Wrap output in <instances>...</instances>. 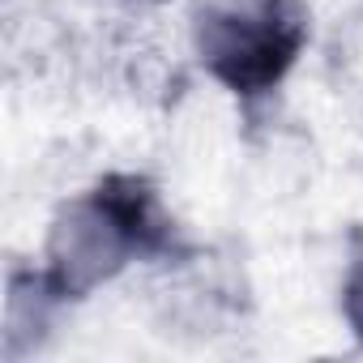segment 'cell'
<instances>
[{
	"mask_svg": "<svg viewBox=\"0 0 363 363\" xmlns=\"http://www.w3.org/2000/svg\"><path fill=\"white\" fill-rule=\"evenodd\" d=\"M193 252L179 235L154 179L107 171L90 189L56 206L43 240V274L65 303L90 299L137 261H175Z\"/></svg>",
	"mask_w": 363,
	"mask_h": 363,
	"instance_id": "6da1fadb",
	"label": "cell"
},
{
	"mask_svg": "<svg viewBox=\"0 0 363 363\" xmlns=\"http://www.w3.org/2000/svg\"><path fill=\"white\" fill-rule=\"evenodd\" d=\"M312 43L308 0H197L189 48L201 73L235 103L274 99Z\"/></svg>",
	"mask_w": 363,
	"mask_h": 363,
	"instance_id": "7a4b0ae2",
	"label": "cell"
},
{
	"mask_svg": "<svg viewBox=\"0 0 363 363\" xmlns=\"http://www.w3.org/2000/svg\"><path fill=\"white\" fill-rule=\"evenodd\" d=\"M240 286L201 248L167 261V282L158 286V325L162 333H223L240 316Z\"/></svg>",
	"mask_w": 363,
	"mask_h": 363,
	"instance_id": "3957f363",
	"label": "cell"
},
{
	"mask_svg": "<svg viewBox=\"0 0 363 363\" xmlns=\"http://www.w3.org/2000/svg\"><path fill=\"white\" fill-rule=\"evenodd\" d=\"M65 299L60 291L48 282L43 269L30 265H9V282H5V359L22 363L30 354H39L56 329Z\"/></svg>",
	"mask_w": 363,
	"mask_h": 363,
	"instance_id": "277c9868",
	"label": "cell"
},
{
	"mask_svg": "<svg viewBox=\"0 0 363 363\" xmlns=\"http://www.w3.org/2000/svg\"><path fill=\"white\" fill-rule=\"evenodd\" d=\"M337 312H342V325L350 329L354 346H363V227H354L350 244H346V265H342V286H337Z\"/></svg>",
	"mask_w": 363,
	"mask_h": 363,
	"instance_id": "5b68a950",
	"label": "cell"
},
{
	"mask_svg": "<svg viewBox=\"0 0 363 363\" xmlns=\"http://www.w3.org/2000/svg\"><path fill=\"white\" fill-rule=\"evenodd\" d=\"M128 5H137V9H154V5H167V0H128Z\"/></svg>",
	"mask_w": 363,
	"mask_h": 363,
	"instance_id": "8992f818",
	"label": "cell"
}]
</instances>
